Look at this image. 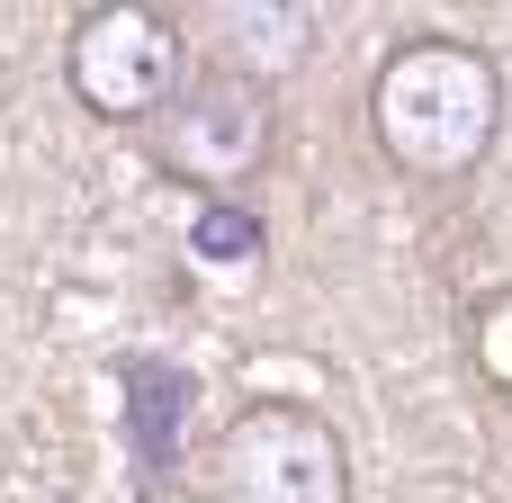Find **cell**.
<instances>
[{"label":"cell","mask_w":512,"mask_h":503,"mask_svg":"<svg viewBox=\"0 0 512 503\" xmlns=\"http://www.w3.org/2000/svg\"><path fill=\"white\" fill-rule=\"evenodd\" d=\"M198 243H207L216 270H234V261L261 252V216H252L243 198H198Z\"/></svg>","instance_id":"6"},{"label":"cell","mask_w":512,"mask_h":503,"mask_svg":"<svg viewBox=\"0 0 512 503\" xmlns=\"http://www.w3.org/2000/svg\"><path fill=\"white\" fill-rule=\"evenodd\" d=\"M144 144H153L162 180H180L189 198H252V180L279 153V90L198 63L144 126Z\"/></svg>","instance_id":"3"},{"label":"cell","mask_w":512,"mask_h":503,"mask_svg":"<svg viewBox=\"0 0 512 503\" xmlns=\"http://www.w3.org/2000/svg\"><path fill=\"white\" fill-rule=\"evenodd\" d=\"M189 45L216 72L288 90L324 45V0H189Z\"/></svg>","instance_id":"5"},{"label":"cell","mask_w":512,"mask_h":503,"mask_svg":"<svg viewBox=\"0 0 512 503\" xmlns=\"http://www.w3.org/2000/svg\"><path fill=\"white\" fill-rule=\"evenodd\" d=\"M180 81H189V18L162 0H90L63 36V90L99 126L144 135Z\"/></svg>","instance_id":"4"},{"label":"cell","mask_w":512,"mask_h":503,"mask_svg":"<svg viewBox=\"0 0 512 503\" xmlns=\"http://www.w3.org/2000/svg\"><path fill=\"white\" fill-rule=\"evenodd\" d=\"M207 503H351V441L306 396H252L207 441Z\"/></svg>","instance_id":"2"},{"label":"cell","mask_w":512,"mask_h":503,"mask_svg":"<svg viewBox=\"0 0 512 503\" xmlns=\"http://www.w3.org/2000/svg\"><path fill=\"white\" fill-rule=\"evenodd\" d=\"M369 135L423 189L477 180L495 135H504V63L486 45H468V36H405V45H387L378 72H369Z\"/></svg>","instance_id":"1"}]
</instances>
